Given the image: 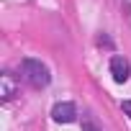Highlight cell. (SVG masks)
<instances>
[{
	"instance_id": "obj_1",
	"label": "cell",
	"mask_w": 131,
	"mask_h": 131,
	"mask_svg": "<svg viewBox=\"0 0 131 131\" xmlns=\"http://www.w3.org/2000/svg\"><path fill=\"white\" fill-rule=\"evenodd\" d=\"M21 77H23L31 88H36V90L46 88L49 80H51L49 67H46L44 62H39V59H23V62H21Z\"/></svg>"
},
{
	"instance_id": "obj_2",
	"label": "cell",
	"mask_w": 131,
	"mask_h": 131,
	"mask_svg": "<svg viewBox=\"0 0 131 131\" xmlns=\"http://www.w3.org/2000/svg\"><path fill=\"white\" fill-rule=\"evenodd\" d=\"M111 75H113L116 82H126L131 77V64H128L126 57H113L111 59Z\"/></svg>"
},
{
	"instance_id": "obj_3",
	"label": "cell",
	"mask_w": 131,
	"mask_h": 131,
	"mask_svg": "<svg viewBox=\"0 0 131 131\" xmlns=\"http://www.w3.org/2000/svg\"><path fill=\"white\" fill-rule=\"evenodd\" d=\"M51 118L59 121V123H72V121L77 118L75 103H57V105L51 108Z\"/></svg>"
},
{
	"instance_id": "obj_4",
	"label": "cell",
	"mask_w": 131,
	"mask_h": 131,
	"mask_svg": "<svg viewBox=\"0 0 131 131\" xmlns=\"http://www.w3.org/2000/svg\"><path fill=\"white\" fill-rule=\"evenodd\" d=\"M3 85H5V100H10L13 98V85H10V75H3Z\"/></svg>"
},
{
	"instance_id": "obj_5",
	"label": "cell",
	"mask_w": 131,
	"mask_h": 131,
	"mask_svg": "<svg viewBox=\"0 0 131 131\" xmlns=\"http://www.w3.org/2000/svg\"><path fill=\"white\" fill-rule=\"evenodd\" d=\"M121 108H123V113L131 118V100H123V103H121Z\"/></svg>"
}]
</instances>
